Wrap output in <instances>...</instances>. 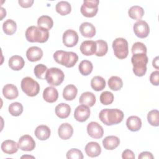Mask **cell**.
Masks as SVG:
<instances>
[{"instance_id":"6da1fadb","label":"cell","mask_w":159,"mask_h":159,"mask_svg":"<svg viewBox=\"0 0 159 159\" xmlns=\"http://www.w3.org/2000/svg\"><path fill=\"white\" fill-rule=\"evenodd\" d=\"M124 112L118 109H104L99 114L101 121L106 125L119 124L124 119Z\"/></svg>"},{"instance_id":"7a4b0ae2","label":"cell","mask_w":159,"mask_h":159,"mask_svg":"<svg viewBox=\"0 0 159 159\" xmlns=\"http://www.w3.org/2000/svg\"><path fill=\"white\" fill-rule=\"evenodd\" d=\"M55 61L67 68L73 67L78 61V55L73 52L57 50L53 53Z\"/></svg>"},{"instance_id":"3957f363","label":"cell","mask_w":159,"mask_h":159,"mask_svg":"<svg viewBox=\"0 0 159 159\" xmlns=\"http://www.w3.org/2000/svg\"><path fill=\"white\" fill-rule=\"evenodd\" d=\"M25 35L27 41L30 42L44 43L48 39L49 32L38 27L32 25L27 29Z\"/></svg>"},{"instance_id":"277c9868","label":"cell","mask_w":159,"mask_h":159,"mask_svg":"<svg viewBox=\"0 0 159 159\" xmlns=\"http://www.w3.org/2000/svg\"><path fill=\"white\" fill-rule=\"evenodd\" d=\"M148 60L146 54H133L131 58V62L133 65V72L137 76H143L145 74Z\"/></svg>"},{"instance_id":"5b68a950","label":"cell","mask_w":159,"mask_h":159,"mask_svg":"<svg viewBox=\"0 0 159 159\" xmlns=\"http://www.w3.org/2000/svg\"><path fill=\"white\" fill-rule=\"evenodd\" d=\"M22 91L28 96L34 97L37 95L40 91L39 84L30 77L24 78L20 83Z\"/></svg>"},{"instance_id":"8992f818","label":"cell","mask_w":159,"mask_h":159,"mask_svg":"<svg viewBox=\"0 0 159 159\" xmlns=\"http://www.w3.org/2000/svg\"><path fill=\"white\" fill-rule=\"evenodd\" d=\"M64 78L65 75L61 70L55 67L47 69L45 80L50 86H57L61 84Z\"/></svg>"},{"instance_id":"52a82bcc","label":"cell","mask_w":159,"mask_h":159,"mask_svg":"<svg viewBox=\"0 0 159 159\" xmlns=\"http://www.w3.org/2000/svg\"><path fill=\"white\" fill-rule=\"evenodd\" d=\"M112 48L115 56L119 59L125 58L129 53L128 42L126 39L119 37L116 39L112 42Z\"/></svg>"},{"instance_id":"ba28073f","label":"cell","mask_w":159,"mask_h":159,"mask_svg":"<svg viewBox=\"0 0 159 159\" xmlns=\"http://www.w3.org/2000/svg\"><path fill=\"white\" fill-rule=\"evenodd\" d=\"M99 0H84L81 6V13L86 17L95 16L98 11Z\"/></svg>"},{"instance_id":"9c48e42d","label":"cell","mask_w":159,"mask_h":159,"mask_svg":"<svg viewBox=\"0 0 159 159\" xmlns=\"http://www.w3.org/2000/svg\"><path fill=\"white\" fill-rule=\"evenodd\" d=\"M133 29L135 35L139 38L147 37L150 32V27L148 24L142 20H137L133 26Z\"/></svg>"},{"instance_id":"30bf717a","label":"cell","mask_w":159,"mask_h":159,"mask_svg":"<svg viewBox=\"0 0 159 159\" xmlns=\"http://www.w3.org/2000/svg\"><path fill=\"white\" fill-rule=\"evenodd\" d=\"M78 35L77 32L72 29L66 30L63 34V43L68 47L75 46L78 42Z\"/></svg>"},{"instance_id":"8fae6325","label":"cell","mask_w":159,"mask_h":159,"mask_svg":"<svg viewBox=\"0 0 159 159\" xmlns=\"http://www.w3.org/2000/svg\"><path fill=\"white\" fill-rule=\"evenodd\" d=\"M19 148L23 151H32L35 147V142L29 135H24L18 141Z\"/></svg>"},{"instance_id":"7c38bea8","label":"cell","mask_w":159,"mask_h":159,"mask_svg":"<svg viewBox=\"0 0 159 159\" xmlns=\"http://www.w3.org/2000/svg\"><path fill=\"white\" fill-rule=\"evenodd\" d=\"M90 109L87 106L81 104L76 107L74 112L75 119L80 122L86 121L90 116Z\"/></svg>"},{"instance_id":"4fadbf2b","label":"cell","mask_w":159,"mask_h":159,"mask_svg":"<svg viewBox=\"0 0 159 159\" xmlns=\"http://www.w3.org/2000/svg\"><path fill=\"white\" fill-rule=\"evenodd\" d=\"M87 132L93 139H101L104 134L102 127L96 122H91L87 125Z\"/></svg>"},{"instance_id":"5bb4252c","label":"cell","mask_w":159,"mask_h":159,"mask_svg":"<svg viewBox=\"0 0 159 159\" xmlns=\"http://www.w3.org/2000/svg\"><path fill=\"white\" fill-rule=\"evenodd\" d=\"M96 43L93 40L83 41L80 45L81 52L86 56L93 55L96 51Z\"/></svg>"},{"instance_id":"9a60e30c","label":"cell","mask_w":159,"mask_h":159,"mask_svg":"<svg viewBox=\"0 0 159 159\" xmlns=\"http://www.w3.org/2000/svg\"><path fill=\"white\" fill-rule=\"evenodd\" d=\"M43 56L42 50L36 46L29 47L26 52V57L27 59L32 62L40 60Z\"/></svg>"},{"instance_id":"2e32d148","label":"cell","mask_w":159,"mask_h":159,"mask_svg":"<svg viewBox=\"0 0 159 159\" xmlns=\"http://www.w3.org/2000/svg\"><path fill=\"white\" fill-rule=\"evenodd\" d=\"M73 134V127L68 123L61 124L58 129V134L60 139L68 140L71 137Z\"/></svg>"},{"instance_id":"e0dca14e","label":"cell","mask_w":159,"mask_h":159,"mask_svg":"<svg viewBox=\"0 0 159 159\" xmlns=\"http://www.w3.org/2000/svg\"><path fill=\"white\" fill-rule=\"evenodd\" d=\"M85 152L89 157L93 158L99 156L101 153L100 145L96 142H90L85 147Z\"/></svg>"},{"instance_id":"ac0fdd59","label":"cell","mask_w":159,"mask_h":159,"mask_svg":"<svg viewBox=\"0 0 159 159\" xmlns=\"http://www.w3.org/2000/svg\"><path fill=\"white\" fill-rule=\"evenodd\" d=\"M80 31L81 35L87 38H92L96 34V28L90 22H83L80 26Z\"/></svg>"},{"instance_id":"d6986e66","label":"cell","mask_w":159,"mask_h":159,"mask_svg":"<svg viewBox=\"0 0 159 159\" xmlns=\"http://www.w3.org/2000/svg\"><path fill=\"white\" fill-rule=\"evenodd\" d=\"M58 98V93L56 88L52 86H48L43 90V98L46 102L53 103L57 100Z\"/></svg>"},{"instance_id":"ffe728a7","label":"cell","mask_w":159,"mask_h":159,"mask_svg":"<svg viewBox=\"0 0 159 159\" xmlns=\"http://www.w3.org/2000/svg\"><path fill=\"white\" fill-rule=\"evenodd\" d=\"M2 152L6 154L12 155L17 152L19 145L15 141L12 140H4L1 146Z\"/></svg>"},{"instance_id":"44dd1931","label":"cell","mask_w":159,"mask_h":159,"mask_svg":"<svg viewBox=\"0 0 159 159\" xmlns=\"http://www.w3.org/2000/svg\"><path fill=\"white\" fill-rule=\"evenodd\" d=\"M2 94L6 99L12 100L17 98L19 91L15 85L7 84L2 88Z\"/></svg>"},{"instance_id":"7402d4cb","label":"cell","mask_w":159,"mask_h":159,"mask_svg":"<svg viewBox=\"0 0 159 159\" xmlns=\"http://www.w3.org/2000/svg\"><path fill=\"white\" fill-rule=\"evenodd\" d=\"M120 144V139L114 135L107 136L102 140V145L105 149L109 150H114Z\"/></svg>"},{"instance_id":"603a6c76","label":"cell","mask_w":159,"mask_h":159,"mask_svg":"<svg viewBox=\"0 0 159 159\" xmlns=\"http://www.w3.org/2000/svg\"><path fill=\"white\" fill-rule=\"evenodd\" d=\"M35 135L40 140H45L48 139L51 134L50 128L45 125H40L37 127L34 132Z\"/></svg>"},{"instance_id":"cb8c5ba5","label":"cell","mask_w":159,"mask_h":159,"mask_svg":"<svg viewBox=\"0 0 159 159\" xmlns=\"http://www.w3.org/2000/svg\"><path fill=\"white\" fill-rule=\"evenodd\" d=\"M37 25L40 29L45 31H48L52 28L53 21L52 17L48 16H42L37 20Z\"/></svg>"},{"instance_id":"d4e9b609","label":"cell","mask_w":159,"mask_h":159,"mask_svg":"<svg viewBox=\"0 0 159 159\" xmlns=\"http://www.w3.org/2000/svg\"><path fill=\"white\" fill-rule=\"evenodd\" d=\"M8 63L12 70L19 71L24 66L25 61L22 57L19 55H13L9 58Z\"/></svg>"},{"instance_id":"484cf974","label":"cell","mask_w":159,"mask_h":159,"mask_svg":"<svg viewBox=\"0 0 159 159\" xmlns=\"http://www.w3.org/2000/svg\"><path fill=\"white\" fill-rule=\"evenodd\" d=\"M126 125L130 130L136 132L140 129L142 127V120L139 117L132 116L127 118L126 120Z\"/></svg>"},{"instance_id":"4316f807","label":"cell","mask_w":159,"mask_h":159,"mask_svg":"<svg viewBox=\"0 0 159 159\" xmlns=\"http://www.w3.org/2000/svg\"><path fill=\"white\" fill-rule=\"evenodd\" d=\"M79 102L81 104H83L88 107H92L95 104L96 96L93 93L86 91L81 94L80 97Z\"/></svg>"},{"instance_id":"83f0119b","label":"cell","mask_w":159,"mask_h":159,"mask_svg":"<svg viewBox=\"0 0 159 159\" xmlns=\"http://www.w3.org/2000/svg\"><path fill=\"white\" fill-rule=\"evenodd\" d=\"M55 114L60 119L67 118L71 112L70 106L66 103H60L55 107Z\"/></svg>"},{"instance_id":"f1b7e54d","label":"cell","mask_w":159,"mask_h":159,"mask_svg":"<svg viewBox=\"0 0 159 159\" xmlns=\"http://www.w3.org/2000/svg\"><path fill=\"white\" fill-rule=\"evenodd\" d=\"M78 93V89L74 84H68L65 87L63 91V97L66 101L73 100Z\"/></svg>"},{"instance_id":"f546056e","label":"cell","mask_w":159,"mask_h":159,"mask_svg":"<svg viewBox=\"0 0 159 159\" xmlns=\"http://www.w3.org/2000/svg\"><path fill=\"white\" fill-rule=\"evenodd\" d=\"M55 9L59 14L61 16H65L71 12V7L68 2L61 1L56 4Z\"/></svg>"},{"instance_id":"4dcf8cb0","label":"cell","mask_w":159,"mask_h":159,"mask_svg":"<svg viewBox=\"0 0 159 159\" xmlns=\"http://www.w3.org/2000/svg\"><path fill=\"white\" fill-rule=\"evenodd\" d=\"M91 86L96 91H102L106 87V81L102 77L96 76L92 78L91 81Z\"/></svg>"},{"instance_id":"1f68e13d","label":"cell","mask_w":159,"mask_h":159,"mask_svg":"<svg viewBox=\"0 0 159 159\" xmlns=\"http://www.w3.org/2000/svg\"><path fill=\"white\" fill-rule=\"evenodd\" d=\"M128 14L131 19L139 20L144 15V10L139 6H133L129 9Z\"/></svg>"},{"instance_id":"d6a6232c","label":"cell","mask_w":159,"mask_h":159,"mask_svg":"<svg viewBox=\"0 0 159 159\" xmlns=\"http://www.w3.org/2000/svg\"><path fill=\"white\" fill-rule=\"evenodd\" d=\"M2 29L4 32L9 35L14 34L17 30L16 22L12 19L5 20L2 24Z\"/></svg>"},{"instance_id":"836d02e7","label":"cell","mask_w":159,"mask_h":159,"mask_svg":"<svg viewBox=\"0 0 159 159\" xmlns=\"http://www.w3.org/2000/svg\"><path fill=\"white\" fill-rule=\"evenodd\" d=\"M93 66L92 63L87 60H84L80 62L78 69L80 73L84 76L89 75L93 71Z\"/></svg>"},{"instance_id":"e575fe53","label":"cell","mask_w":159,"mask_h":159,"mask_svg":"<svg viewBox=\"0 0 159 159\" xmlns=\"http://www.w3.org/2000/svg\"><path fill=\"white\" fill-rule=\"evenodd\" d=\"M107 83L109 88L113 91H119L123 86L122 79L117 76H111L109 79Z\"/></svg>"},{"instance_id":"d590c367","label":"cell","mask_w":159,"mask_h":159,"mask_svg":"<svg viewBox=\"0 0 159 159\" xmlns=\"http://www.w3.org/2000/svg\"><path fill=\"white\" fill-rule=\"evenodd\" d=\"M96 55L98 57H102L104 56L108 50V46L107 43L106 41L103 40H98L96 41Z\"/></svg>"},{"instance_id":"8d00e7d4","label":"cell","mask_w":159,"mask_h":159,"mask_svg":"<svg viewBox=\"0 0 159 159\" xmlns=\"http://www.w3.org/2000/svg\"><path fill=\"white\" fill-rule=\"evenodd\" d=\"M8 110L10 114L12 116H19L23 112V106L21 103L14 102L9 106Z\"/></svg>"},{"instance_id":"74e56055","label":"cell","mask_w":159,"mask_h":159,"mask_svg":"<svg viewBox=\"0 0 159 159\" xmlns=\"http://www.w3.org/2000/svg\"><path fill=\"white\" fill-rule=\"evenodd\" d=\"M148 123L155 127L159 125V112L158 110H152L147 114Z\"/></svg>"},{"instance_id":"f35d334b","label":"cell","mask_w":159,"mask_h":159,"mask_svg":"<svg viewBox=\"0 0 159 159\" xmlns=\"http://www.w3.org/2000/svg\"><path fill=\"white\" fill-rule=\"evenodd\" d=\"M47 67L43 64L37 65L34 68V74L35 76L40 80L45 79V75L47 71Z\"/></svg>"},{"instance_id":"ab89813d","label":"cell","mask_w":159,"mask_h":159,"mask_svg":"<svg viewBox=\"0 0 159 159\" xmlns=\"http://www.w3.org/2000/svg\"><path fill=\"white\" fill-rule=\"evenodd\" d=\"M114 101V95L111 92L106 91L100 95V101L103 105H109Z\"/></svg>"},{"instance_id":"60d3db41","label":"cell","mask_w":159,"mask_h":159,"mask_svg":"<svg viewBox=\"0 0 159 159\" xmlns=\"http://www.w3.org/2000/svg\"><path fill=\"white\" fill-rule=\"evenodd\" d=\"M131 52L132 54H135V53H147V47L145 45L144 43L140 42H137L134 43L132 47L131 48Z\"/></svg>"},{"instance_id":"b9f144b4","label":"cell","mask_w":159,"mask_h":159,"mask_svg":"<svg viewBox=\"0 0 159 159\" xmlns=\"http://www.w3.org/2000/svg\"><path fill=\"white\" fill-rule=\"evenodd\" d=\"M66 158L68 159H83V155L81 150L77 148H71L66 153Z\"/></svg>"},{"instance_id":"7bdbcfd3","label":"cell","mask_w":159,"mask_h":159,"mask_svg":"<svg viewBox=\"0 0 159 159\" xmlns=\"http://www.w3.org/2000/svg\"><path fill=\"white\" fill-rule=\"evenodd\" d=\"M150 83L155 86L159 84V71L158 70L152 72L150 76Z\"/></svg>"},{"instance_id":"ee69618b","label":"cell","mask_w":159,"mask_h":159,"mask_svg":"<svg viewBox=\"0 0 159 159\" xmlns=\"http://www.w3.org/2000/svg\"><path fill=\"white\" fill-rule=\"evenodd\" d=\"M122 158L123 159H127V158L134 159V158H135V155H134V153L132 150H130L129 149H126L122 152Z\"/></svg>"},{"instance_id":"f6af8a7d","label":"cell","mask_w":159,"mask_h":159,"mask_svg":"<svg viewBox=\"0 0 159 159\" xmlns=\"http://www.w3.org/2000/svg\"><path fill=\"white\" fill-rule=\"evenodd\" d=\"M20 6L24 8H28L32 6L34 2V0H19L18 1Z\"/></svg>"},{"instance_id":"bcb514c9","label":"cell","mask_w":159,"mask_h":159,"mask_svg":"<svg viewBox=\"0 0 159 159\" xmlns=\"http://www.w3.org/2000/svg\"><path fill=\"white\" fill-rule=\"evenodd\" d=\"M139 159H145V158H147V159H153L154 157L152 155V153L149 152H141L140 153V155L138 157Z\"/></svg>"},{"instance_id":"7dc6e473","label":"cell","mask_w":159,"mask_h":159,"mask_svg":"<svg viewBox=\"0 0 159 159\" xmlns=\"http://www.w3.org/2000/svg\"><path fill=\"white\" fill-rule=\"evenodd\" d=\"M152 65H153V66L154 68H155L157 70H158L159 67H158V57H156L153 60V61H152Z\"/></svg>"},{"instance_id":"c3c4849f","label":"cell","mask_w":159,"mask_h":159,"mask_svg":"<svg viewBox=\"0 0 159 159\" xmlns=\"http://www.w3.org/2000/svg\"><path fill=\"white\" fill-rule=\"evenodd\" d=\"M21 158H34V157H33V156H29V155H24V156H22V157H21Z\"/></svg>"}]
</instances>
